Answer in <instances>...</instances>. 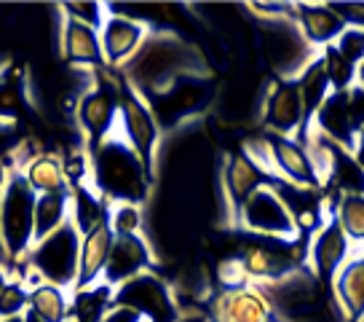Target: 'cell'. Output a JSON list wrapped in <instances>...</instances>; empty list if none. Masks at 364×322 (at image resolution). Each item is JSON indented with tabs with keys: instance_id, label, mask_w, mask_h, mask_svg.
Listing matches in <instances>:
<instances>
[{
	"instance_id": "obj_8",
	"label": "cell",
	"mask_w": 364,
	"mask_h": 322,
	"mask_svg": "<svg viewBox=\"0 0 364 322\" xmlns=\"http://www.w3.org/2000/svg\"><path fill=\"white\" fill-rule=\"evenodd\" d=\"M257 38L262 59L279 80H295L318 57L316 48L303 38L295 19L257 22Z\"/></svg>"
},
{
	"instance_id": "obj_42",
	"label": "cell",
	"mask_w": 364,
	"mask_h": 322,
	"mask_svg": "<svg viewBox=\"0 0 364 322\" xmlns=\"http://www.w3.org/2000/svg\"><path fill=\"white\" fill-rule=\"evenodd\" d=\"M356 83H359V86L364 89V62L359 65V70H356Z\"/></svg>"
},
{
	"instance_id": "obj_24",
	"label": "cell",
	"mask_w": 364,
	"mask_h": 322,
	"mask_svg": "<svg viewBox=\"0 0 364 322\" xmlns=\"http://www.w3.org/2000/svg\"><path fill=\"white\" fill-rule=\"evenodd\" d=\"M332 296L346 322H359L364 317V250L353 253L338 271L332 282Z\"/></svg>"
},
{
	"instance_id": "obj_27",
	"label": "cell",
	"mask_w": 364,
	"mask_h": 322,
	"mask_svg": "<svg viewBox=\"0 0 364 322\" xmlns=\"http://www.w3.org/2000/svg\"><path fill=\"white\" fill-rule=\"evenodd\" d=\"M295 80H297V89H300V100H303V132L308 135L314 115H316V110L324 105V100H327L332 92L330 78H327V70H324V65H321V57L314 59Z\"/></svg>"
},
{
	"instance_id": "obj_41",
	"label": "cell",
	"mask_w": 364,
	"mask_h": 322,
	"mask_svg": "<svg viewBox=\"0 0 364 322\" xmlns=\"http://www.w3.org/2000/svg\"><path fill=\"white\" fill-rule=\"evenodd\" d=\"M14 276V271H11V264L9 261H0V290L9 285V279Z\"/></svg>"
},
{
	"instance_id": "obj_5",
	"label": "cell",
	"mask_w": 364,
	"mask_h": 322,
	"mask_svg": "<svg viewBox=\"0 0 364 322\" xmlns=\"http://www.w3.org/2000/svg\"><path fill=\"white\" fill-rule=\"evenodd\" d=\"M118 103H121V76L113 70L94 73V80L75 105V127L80 135V145L86 153L113 137L118 129Z\"/></svg>"
},
{
	"instance_id": "obj_36",
	"label": "cell",
	"mask_w": 364,
	"mask_h": 322,
	"mask_svg": "<svg viewBox=\"0 0 364 322\" xmlns=\"http://www.w3.org/2000/svg\"><path fill=\"white\" fill-rule=\"evenodd\" d=\"M338 48V54L343 59H348L351 65H362L364 62V30H356V27H346L341 33V38L332 43Z\"/></svg>"
},
{
	"instance_id": "obj_17",
	"label": "cell",
	"mask_w": 364,
	"mask_h": 322,
	"mask_svg": "<svg viewBox=\"0 0 364 322\" xmlns=\"http://www.w3.org/2000/svg\"><path fill=\"white\" fill-rule=\"evenodd\" d=\"M57 46L59 57H62V62H68L70 70H83V73L105 70L100 30L75 22L65 14L59 16L57 22Z\"/></svg>"
},
{
	"instance_id": "obj_37",
	"label": "cell",
	"mask_w": 364,
	"mask_h": 322,
	"mask_svg": "<svg viewBox=\"0 0 364 322\" xmlns=\"http://www.w3.org/2000/svg\"><path fill=\"white\" fill-rule=\"evenodd\" d=\"M330 9L338 16L346 27H356V30H364V3L359 0H348V3H330Z\"/></svg>"
},
{
	"instance_id": "obj_25",
	"label": "cell",
	"mask_w": 364,
	"mask_h": 322,
	"mask_svg": "<svg viewBox=\"0 0 364 322\" xmlns=\"http://www.w3.org/2000/svg\"><path fill=\"white\" fill-rule=\"evenodd\" d=\"M27 311L38 322H73V290L38 282L30 288Z\"/></svg>"
},
{
	"instance_id": "obj_34",
	"label": "cell",
	"mask_w": 364,
	"mask_h": 322,
	"mask_svg": "<svg viewBox=\"0 0 364 322\" xmlns=\"http://www.w3.org/2000/svg\"><path fill=\"white\" fill-rule=\"evenodd\" d=\"M27 301H30V285L22 276L14 274L9 285L0 290V320H11V317H22L27 311Z\"/></svg>"
},
{
	"instance_id": "obj_21",
	"label": "cell",
	"mask_w": 364,
	"mask_h": 322,
	"mask_svg": "<svg viewBox=\"0 0 364 322\" xmlns=\"http://www.w3.org/2000/svg\"><path fill=\"white\" fill-rule=\"evenodd\" d=\"M295 22L303 38L316 51L332 46L346 30V24L330 9V3H295Z\"/></svg>"
},
{
	"instance_id": "obj_39",
	"label": "cell",
	"mask_w": 364,
	"mask_h": 322,
	"mask_svg": "<svg viewBox=\"0 0 364 322\" xmlns=\"http://www.w3.org/2000/svg\"><path fill=\"white\" fill-rule=\"evenodd\" d=\"M14 172H16V170H14L11 159H9V156H0V191L9 185V180H11Z\"/></svg>"
},
{
	"instance_id": "obj_16",
	"label": "cell",
	"mask_w": 364,
	"mask_h": 322,
	"mask_svg": "<svg viewBox=\"0 0 364 322\" xmlns=\"http://www.w3.org/2000/svg\"><path fill=\"white\" fill-rule=\"evenodd\" d=\"M353 255V244L348 237L343 234L341 223L335 220V215H327V220L321 223V229L311 237L308 244V271L316 276L324 288L332 290V282L341 271L346 261Z\"/></svg>"
},
{
	"instance_id": "obj_2",
	"label": "cell",
	"mask_w": 364,
	"mask_h": 322,
	"mask_svg": "<svg viewBox=\"0 0 364 322\" xmlns=\"http://www.w3.org/2000/svg\"><path fill=\"white\" fill-rule=\"evenodd\" d=\"M89 185L107 204L132 202L145 207L153 191V177L134 150L113 135L89 153Z\"/></svg>"
},
{
	"instance_id": "obj_6",
	"label": "cell",
	"mask_w": 364,
	"mask_h": 322,
	"mask_svg": "<svg viewBox=\"0 0 364 322\" xmlns=\"http://www.w3.org/2000/svg\"><path fill=\"white\" fill-rule=\"evenodd\" d=\"M35 191L19 172L0 191V244L11 266L22 264L35 244Z\"/></svg>"
},
{
	"instance_id": "obj_14",
	"label": "cell",
	"mask_w": 364,
	"mask_h": 322,
	"mask_svg": "<svg viewBox=\"0 0 364 322\" xmlns=\"http://www.w3.org/2000/svg\"><path fill=\"white\" fill-rule=\"evenodd\" d=\"M209 103H212V86L204 76H185L177 83H171L166 92L148 100L150 110L159 118L161 129L182 124L185 118H193Z\"/></svg>"
},
{
	"instance_id": "obj_35",
	"label": "cell",
	"mask_w": 364,
	"mask_h": 322,
	"mask_svg": "<svg viewBox=\"0 0 364 322\" xmlns=\"http://www.w3.org/2000/svg\"><path fill=\"white\" fill-rule=\"evenodd\" d=\"M59 11L86 27L100 30L107 19V3H65V6H59Z\"/></svg>"
},
{
	"instance_id": "obj_31",
	"label": "cell",
	"mask_w": 364,
	"mask_h": 322,
	"mask_svg": "<svg viewBox=\"0 0 364 322\" xmlns=\"http://www.w3.org/2000/svg\"><path fill=\"white\" fill-rule=\"evenodd\" d=\"M107 226L115 237H134L145 231V207L132 202H115L107 212Z\"/></svg>"
},
{
	"instance_id": "obj_3",
	"label": "cell",
	"mask_w": 364,
	"mask_h": 322,
	"mask_svg": "<svg viewBox=\"0 0 364 322\" xmlns=\"http://www.w3.org/2000/svg\"><path fill=\"white\" fill-rule=\"evenodd\" d=\"M276 322H346L330 288L306 269L282 276L279 282L257 285Z\"/></svg>"
},
{
	"instance_id": "obj_26",
	"label": "cell",
	"mask_w": 364,
	"mask_h": 322,
	"mask_svg": "<svg viewBox=\"0 0 364 322\" xmlns=\"http://www.w3.org/2000/svg\"><path fill=\"white\" fill-rule=\"evenodd\" d=\"M107 212H110V204L89 183L73 185V194H70V223L78 229L80 237L94 231L97 226H105L107 223Z\"/></svg>"
},
{
	"instance_id": "obj_28",
	"label": "cell",
	"mask_w": 364,
	"mask_h": 322,
	"mask_svg": "<svg viewBox=\"0 0 364 322\" xmlns=\"http://www.w3.org/2000/svg\"><path fill=\"white\" fill-rule=\"evenodd\" d=\"M327 194V191H324ZM332 196V215L341 223L343 234L348 237L353 250H364V194Z\"/></svg>"
},
{
	"instance_id": "obj_40",
	"label": "cell",
	"mask_w": 364,
	"mask_h": 322,
	"mask_svg": "<svg viewBox=\"0 0 364 322\" xmlns=\"http://www.w3.org/2000/svg\"><path fill=\"white\" fill-rule=\"evenodd\" d=\"M353 159H356L364 167V127L359 129V135H356V145H353Z\"/></svg>"
},
{
	"instance_id": "obj_19",
	"label": "cell",
	"mask_w": 364,
	"mask_h": 322,
	"mask_svg": "<svg viewBox=\"0 0 364 322\" xmlns=\"http://www.w3.org/2000/svg\"><path fill=\"white\" fill-rule=\"evenodd\" d=\"M156 266V255L145 234H134V237H115L110 258H107V269L102 274V282L110 288H121L124 282L134 279V276L153 271Z\"/></svg>"
},
{
	"instance_id": "obj_22",
	"label": "cell",
	"mask_w": 364,
	"mask_h": 322,
	"mask_svg": "<svg viewBox=\"0 0 364 322\" xmlns=\"http://www.w3.org/2000/svg\"><path fill=\"white\" fill-rule=\"evenodd\" d=\"M115 234L110 226H97L94 231L80 237V255H78V279H75V290L91 288L97 282H102V274L107 269V258L113 250Z\"/></svg>"
},
{
	"instance_id": "obj_20",
	"label": "cell",
	"mask_w": 364,
	"mask_h": 322,
	"mask_svg": "<svg viewBox=\"0 0 364 322\" xmlns=\"http://www.w3.org/2000/svg\"><path fill=\"white\" fill-rule=\"evenodd\" d=\"M265 183H271V175L262 172L241 148L225 156L223 172H220V185H223V196H225V204L230 207L233 218H236L241 204Z\"/></svg>"
},
{
	"instance_id": "obj_11",
	"label": "cell",
	"mask_w": 364,
	"mask_h": 322,
	"mask_svg": "<svg viewBox=\"0 0 364 322\" xmlns=\"http://www.w3.org/2000/svg\"><path fill=\"white\" fill-rule=\"evenodd\" d=\"M113 303L139 311L145 322H180V301L169 282L156 271H145L115 288Z\"/></svg>"
},
{
	"instance_id": "obj_45",
	"label": "cell",
	"mask_w": 364,
	"mask_h": 322,
	"mask_svg": "<svg viewBox=\"0 0 364 322\" xmlns=\"http://www.w3.org/2000/svg\"><path fill=\"white\" fill-rule=\"evenodd\" d=\"M0 76H3V68H0Z\"/></svg>"
},
{
	"instance_id": "obj_44",
	"label": "cell",
	"mask_w": 364,
	"mask_h": 322,
	"mask_svg": "<svg viewBox=\"0 0 364 322\" xmlns=\"http://www.w3.org/2000/svg\"><path fill=\"white\" fill-rule=\"evenodd\" d=\"M0 261H6V253H3V244H0Z\"/></svg>"
},
{
	"instance_id": "obj_9",
	"label": "cell",
	"mask_w": 364,
	"mask_h": 322,
	"mask_svg": "<svg viewBox=\"0 0 364 322\" xmlns=\"http://www.w3.org/2000/svg\"><path fill=\"white\" fill-rule=\"evenodd\" d=\"M233 223L247 237H262V239H282V242H289L297 237L292 215H289L287 204L282 202V196L276 194L273 183L260 185L239 207Z\"/></svg>"
},
{
	"instance_id": "obj_12",
	"label": "cell",
	"mask_w": 364,
	"mask_h": 322,
	"mask_svg": "<svg viewBox=\"0 0 364 322\" xmlns=\"http://www.w3.org/2000/svg\"><path fill=\"white\" fill-rule=\"evenodd\" d=\"M262 129L276 137H295L303 142V100L297 80H271L260 103Z\"/></svg>"
},
{
	"instance_id": "obj_33",
	"label": "cell",
	"mask_w": 364,
	"mask_h": 322,
	"mask_svg": "<svg viewBox=\"0 0 364 322\" xmlns=\"http://www.w3.org/2000/svg\"><path fill=\"white\" fill-rule=\"evenodd\" d=\"M24 110V83L16 76L6 73L0 76V124L16 121Z\"/></svg>"
},
{
	"instance_id": "obj_29",
	"label": "cell",
	"mask_w": 364,
	"mask_h": 322,
	"mask_svg": "<svg viewBox=\"0 0 364 322\" xmlns=\"http://www.w3.org/2000/svg\"><path fill=\"white\" fill-rule=\"evenodd\" d=\"M70 194H48L35 199V242L51 237L70 223Z\"/></svg>"
},
{
	"instance_id": "obj_23",
	"label": "cell",
	"mask_w": 364,
	"mask_h": 322,
	"mask_svg": "<svg viewBox=\"0 0 364 322\" xmlns=\"http://www.w3.org/2000/svg\"><path fill=\"white\" fill-rule=\"evenodd\" d=\"M16 172L27 180V185L35 191V196L70 194V191H73L62 156H57V153H48V150L35 153L33 159L24 161Z\"/></svg>"
},
{
	"instance_id": "obj_32",
	"label": "cell",
	"mask_w": 364,
	"mask_h": 322,
	"mask_svg": "<svg viewBox=\"0 0 364 322\" xmlns=\"http://www.w3.org/2000/svg\"><path fill=\"white\" fill-rule=\"evenodd\" d=\"M318 57H321V65H324V70H327V78H330L332 92H346V89H351L353 83H356V70L359 68L351 65L348 59H343L335 46L321 48Z\"/></svg>"
},
{
	"instance_id": "obj_18",
	"label": "cell",
	"mask_w": 364,
	"mask_h": 322,
	"mask_svg": "<svg viewBox=\"0 0 364 322\" xmlns=\"http://www.w3.org/2000/svg\"><path fill=\"white\" fill-rule=\"evenodd\" d=\"M271 156H273V177L292 183L308 191H324L316 167L311 161L306 142L295 137H276L271 135Z\"/></svg>"
},
{
	"instance_id": "obj_1",
	"label": "cell",
	"mask_w": 364,
	"mask_h": 322,
	"mask_svg": "<svg viewBox=\"0 0 364 322\" xmlns=\"http://www.w3.org/2000/svg\"><path fill=\"white\" fill-rule=\"evenodd\" d=\"M198 62V51L180 35L171 30H153L145 46L121 73L129 86H134L145 100H150L185 76H204V68Z\"/></svg>"
},
{
	"instance_id": "obj_38",
	"label": "cell",
	"mask_w": 364,
	"mask_h": 322,
	"mask_svg": "<svg viewBox=\"0 0 364 322\" xmlns=\"http://www.w3.org/2000/svg\"><path fill=\"white\" fill-rule=\"evenodd\" d=\"M100 322H145V317L139 311L129 309V306H121V303H113L110 309L102 314Z\"/></svg>"
},
{
	"instance_id": "obj_30",
	"label": "cell",
	"mask_w": 364,
	"mask_h": 322,
	"mask_svg": "<svg viewBox=\"0 0 364 322\" xmlns=\"http://www.w3.org/2000/svg\"><path fill=\"white\" fill-rule=\"evenodd\" d=\"M113 296L115 290L105 282L73 290V322H100L105 311L113 306Z\"/></svg>"
},
{
	"instance_id": "obj_15",
	"label": "cell",
	"mask_w": 364,
	"mask_h": 322,
	"mask_svg": "<svg viewBox=\"0 0 364 322\" xmlns=\"http://www.w3.org/2000/svg\"><path fill=\"white\" fill-rule=\"evenodd\" d=\"M148 35V24H142L134 16H126V14L115 11L113 6H107V19L100 27L105 68L113 70V73H121L136 57V51L145 46Z\"/></svg>"
},
{
	"instance_id": "obj_43",
	"label": "cell",
	"mask_w": 364,
	"mask_h": 322,
	"mask_svg": "<svg viewBox=\"0 0 364 322\" xmlns=\"http://www.w3.org/2000/svg\"><path fill=\"white\" fill-rule=\"evenodd\" d=\"M0 322H24V314L22 317H11V320H0Z\"/></svg>"
},
{
	"instance_id": "obj_46",
	"label": "cell",
	"mask_w": 364,
	"mask_h": 322,
	"mask_svg": "<svg viewBox=\"0 0 364 322\" xmlns=\"http://www.w3.org/2000/svg\"><path fill=\"white\" fill-rule=\"evenodd\" d=\"M359 322H364V317H362V320H359Z\"/></svg>"
},
{
	"instance_id": "obj_4",
	"label": "cell",
	"mask_w": 364,
	"mask_h": 322,
	"mask_svg": "<svg viewBox=\"0 0 364 322\" xmlns=\"http://www.w3.org/2000/svg\"><path fill=\"white\" fill-rule=\"evenodd\" d=\"M78 255H80V234L78 229L68 223L51 237L35 242L33 250L27 253L22 264L11 266L16 276H22L24 282L33 288L38 282H48L65 290H75L78 279Z\"/></svg>"
},
{
	"instance_id": "obj_7",
	"label": "cell",
	"mask_w": 364,
	"mask_h": 322,
	"mask_svg": "<svg viewBox=\"0 0 364 322\" xmlns=\"http://www.w3.org/2000/svg\"><path fill=\"white\" fill-rule=\"evenodd\" d=\"M115 135L134 150L136 159L142 161V167L156 180L164 129L150 110L148 100L136 92L134 86H129L124 78H121V103H118V129H115Z\"/></svg>"
},
{
	"instance_id": "obj_10",
	"label": "cell",
	"mask_w": 364,
	"mask_h": 322,
	"mask_svg": "<svg viewBox=\"0 0 364 322\" xmlns=\"http://www.w3.org/2000/svg\"><path fill=\"white\" fill-rule=\"evenodd\" d=\"M364 127V89L353 83L346 92H330L324 105L316 110L311 129L327 137L330 142L341 145L343 150H351L356 145V135ZM308 129V132H311Z\"/></svg>"
},
{
	"instance_id": "obj_13",
	"label": "cell",
	"mask_w": 364,
	"mask_h": 322,
	"mask_svg": "<svg viewBox=\"0 0 364 322\" xmlns=\"http://www.w3.org/2000/svg\"><path fill=\"white\" fill-rule=\"evenodd\" d=\"M209 322H276L257 285H220L206 298Z\"/></svg>"
}]
</instances>
